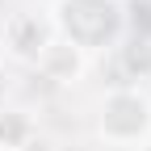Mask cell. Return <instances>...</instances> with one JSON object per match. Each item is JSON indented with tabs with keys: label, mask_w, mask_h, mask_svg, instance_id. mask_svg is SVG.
Returning <instances> with one entry per match:
<instances>
[{
	"label": "cell",
	"mask_w": 151,
	"mask_h": 151,
	"mask_svg": "<svg viewBox=\"0 0 151 151\" xmlns=\"http://www.w3.org/2000/svg\"><path fill=\"white\" fill-rule=\"evenodd\" d=\"M143 151H151V134H147V139H143Z\"/></svg>",
	"instance_id": "cell-5"
},
{
	"label": "cell",
	"mask_w": 151,
	"mask_h": 151,
	"mask_svg": "<svg viewBox=\"0 0 151 151\" xmlns=\"http://www.w3.org/2000/svg\"><path fill=\"white\" fill-rule=\"evenodd\" d=\"M38 63H42L50 76H59V80H71V76L80 71V50H76L71 42H63V38H55V42L42 50V59H38Z\"/></svg>",
	"instance_id": "cell-4"
},
{
	"label": "cell",
	"mask_w": 151,
	"mask_h": 151,
	"mask_svg": "<svg viewBox=\"0 0 151 151\" xmlns=\"http://www.w3.org/2000/svg\"><path fill=\"white\" fill-rule=\"evenodd\" d=\"M118 21L122 13L113 0H59V9H55V29L76 50L105 46L118 34Z\"/></svg>",
	"instance_id": "cell-1"
},
{
	"label": "cell",
	"mask_w": 151,
	"mask_h": 151,
	"mask_svg": "<svg viewBox=\"0 0 151 151\" xmlns=\"http://www.w3.org/2000/svg\"><path fill=\"white\" fill-rule=\"evenodd\" d=\"M0 151H17V147H0Z\"/></svg>",
	"instance_id": "cell-6"
},
{
	"label": "cell",
	"mask_w": 151,
	"mask_h": 151,
	"mask_svg": "<svg viewBox=\"0 0 151 151\" xmlns=\"http://www.w3.org/2000/svg\"><path fill=\"white\" fill-rule=\"evenodd\" d=\"M55 42V34H50V25H42L38 17H29V13H21V17H13V25H9V46H13V55H21V59H42V50Z\"/></svg>",
	"instance_id": "cell-3"
},
{
	"label": "cell",
	"mask_w": 151,
	"mask_h": 151,
	"mask_svg": "<svg viewBox=\"0 0 151 151\" xmlns=\"http://www.w3.org/2000/svg\"><path fill=\"white\" fill-rule=\"evenodd\" d=\"M101 134L109 143H143L151 134V105L130 88L109 92L101 105Z\"/></svg>",
	"instance_id": "cell-2"
}]
</instances>
